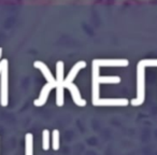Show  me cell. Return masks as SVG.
<instances>
[{"label":"cell","mask_w":157,"mask_h":155,"mask_svg":"<svg viewBox=\"0 0 157 155\" xmlns=\"http://www.w3.org/2000/svg\"><path fill=\"white\" fill-rule=\"evenodd\" d=\"M144 66L141 65V63L138 64V70H137V98L132 99V106H140L144 101L145 97V79H144Z\"/></svg>","instance_id":"1"},{"label":"cell","mask_w":157,"mask_h":155,"mask_svg":"<svg viewBox=\"0 0 157 155\" xmlns=\"http://www.w3.org/2000/svg\"><path fill=\"white\" fill-rule=\"evenodd\" d=\"M57 71H56V103L58 107H62L64 105V63L62 61H58L57 63Z\"/></svg>","instance_id":"2"},{"label":"cell","mask_w":157,"mask_h":155,"mask_svg":"<svg viewBox=\"0 0 157 155\" xmlns=\"http://www.w3.org/2000/svg\"><path fill=\"white\" fill-rule=\"evenodd\" d=\"M1 82H0V103L2 107H7L9 102V90H8V61L4 64L1 70Z\"/></svg>","instance_id":"3"},{"label":"cell","mask_w":157,"mask_h":155,"mask_svg":"<svg viewBox=\"0 0 157 155\" xmlns=\"http://www.w3.org/2000/svg\"><path fill=\"white\" fill-rule=\"evenodd\" d=\"M99 66L95 61H93V105L99 99Z\"/></svg>","instance_id":"4"},{"label":"cell","mask_w":157,"mask_h":155,"mask_svg":"<svg viewBox=\"0 0 157 155\" xmlns=\"http://www.w3.org/2000/svg\"><path fill=\"white\" fill-rule=\"evenodd\" d=\"M56 86H57V83H46L45 85L43 86L39 98L33 101L35 106L36 107L43 106L46 102V100H47V97H49V94L51 93V90H53V88H56Z\"/></svg>","instance_id":"5"},{"label":"cell","mask_w":157,"mask_h":155,"mask_svg":"<svg viewBox=\"0 0 157 155\" xmlns=\"http://www.w3.org/2000/svg\"><path fill=\"white\" fill-rule=\"evenodd\" d=\"M128 105V100L127 99H123V98H120V99H114V98H112V99H98L97 101L94 103V106H98V107H125Z\"/></svg>","instance_id":"6"},{"label":"cell","mask_w":157,"mask_h":155,"mask_svg":"<svg viewBox=\"0 0 157 155\" xmlns=\"http://www.w3.org/2000/svg\"><path fill=\"white\" fill-rule=\"evenodd\" d=\"M95 61L99 67H127L129 64L127 59H95Z\"/></svg>","instance_id":"7"},{"label":"cell","mask_w":157,"mask_h":155,"mask_svg":"<svg viewBox=\"0 0 157 155\" xmlns=\"http://www.w3.org/2000/svg\"><path fill=\"white\" fill-rule=\"evenodd\" d=\"M65 87H67L68 90H70L71 93V97H72V100L74 101V103L76 106L78 107H84L86 105V100H84L81 98V95H80V92H78V87L73 84V83H69V84H67Z\"/></svg>","instance_id":"8"},{"label":"cell","mask_w":157,"mask_h":155,"mask_svg":"<svg viewBox=\"0 0 157 155\" xmlns=\"http://www.w3.org/2000/svg\"><path fill=\"white\" fill-rule=\"evenodd\" d=\"M85 67H86V63H85V61H78V63H76V64L73 66V68L70 70V72L68 73L67 78L64 80V87H65L67 84L72 83L73 80L75 79V77H76V74L78 73V71L82 69V68H85Z\"/></svg>","instance_id":"9"},{"label":"cell","mask_w":157,"mask_h":155,"mask_svg":"<svg viewBox=\"0 0 157 155\" xmlns=\"http://www.w3.org/2000/svg\"><path fill=\"white\" fill-rule=\"evenodd\" d=\"M33 66L41 71L42 74L45 78V80L47 81V83H56V80L54 79L53 74H52V72L50 71V69L47 68V66L45 64H43L42 61H35Z\"/></svg>","instance_id":"10"},{"label":"cell","mask_w":157,"mask_h":155,"mask_svg":"<svg viewBox=\"0 0 157 155\" xmlns=\"http://www.w3.org/2000/svg\"><path fill=\"white\" fill-rule=\"evenodd\" d=\"M32 135L27 134L25 138V155H32L33 154V148H32Z\"/></svg>","instance_id":"11"},{"label":"cell","mask_w":157,"mask_h":155,"mask_svg":"<svg viewBox=\"0 0 157 155\" xmlns=\"http://www.w3.org/2000/svg\"><path fill=\"white\" fill-rule=\"evenodd\" d=\"M42 148L44 151H47L50 148V131L44 129L42 133Z\"/></svg>","instance_id":"12"},{"label":"cell","mask_w":157,"mask_h":155,"mask_svg":"<svg viewBox=\"0 0 157 155\" xmlns=\"http://www.w3.org/2000/svg\"><path fill=\"white\" fill-rule=\"evenodd\" d=\"M98 82L100 83H120V77H98Z\"/></svg>","instance_id":"13"},{"label":"cell","mask_w":157,"mask_h":155,"mask_svg":"<svg viewBox=\"0 0 157 155\" xmlns=\"http://www.w3.org/2000/svg\"><path fill=\"white\" fill-rule=\"evenodd\" d=\"M53 149L55 151L59 149V131L57 129H54L53 131Z\"/></svg>","instance_id":"14"},{"label":"cell","mask_w":157,"mask_h":155,"mask_svg":"<svg viewBox=\"0 0 157 155\" xmlns=\"http://www.w3.org/2000/svg\"><path fill=\"white\" fill-rule=\"evenodd\" d=\"M141 65L144 67H157V61L156 59H145V61H141Z\"/></svg>","instance_id":"15"},{"label":"cell","mask_w":157,"mask_h":155,"mask_svg":"<svg viewBox=\"0 0 157 155\" xmlns=\"http://www.w3.org/2000/svg\"><path fill=\"white\" fill-rule=\"evenodd\" d=\"M7 59H2V61H0V73H1V70H2V68H3V66H4V64L7 63Z\"/></svg>","instance_id":"16"},{"label":"cell","mask_w":157,"mask_h":155,"mask_svg":"<svg viewBox=\"0 0 157 155\" xmlns=\"http://www.w3.org/2000/svg\"><path fill=\"white\" fill-rule=\"evenodd\" d=\"M1 54H2V49L0 48V57H1Z\"/></svg>","instance_id":"17"}]
</instances>
